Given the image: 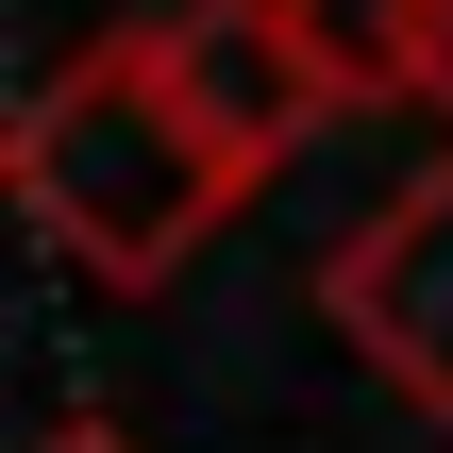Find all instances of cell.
<instances>
[{
	"mask_svg": "<svg viewBox=\"0 0 453 453\" xmlns=\"http://www.w3.org/2000/svg\"><path fill=\"white\" fill-rule=\"evenodd\" d=\"M437 118H453V0H437Z\"/></svg>",
	"mask_w": 453,
	"mask_h": 453,
	"instance_id": "6",
	"label": "cell"
},
{
	"mask_svg": "<svg viewBox=\"0 0 453 453\" xmlns=\"http://www.w3.org/2000/svg\"><path fill=\"white\" fill-rule=\"evenodd\" d=\"M336 67V101H437V0H286Z\"/></svg>",
	"mask_w": 453,
	"mask_h": 453,
	"instance_id": "4",
	"label": "cell"
},
{
	"mask_svg": "<svg viewBox=\"0 0 453 453\" xmlns=\"http://www.w3.org/2000/svg\"><path fill=\"white\" fill-rule=\"evenodd\" d=\"M319 303H336V336H353L420 420H453V151L403 168V185L319 252Z\"/></svg>",
	"mask_w": 453,
	"mask_h": 453,
	"instance_id": "3",
	"label": "cell"
},
{
	"mask_svg": "<svg viewBox=\"0 0 453 453\" xmlns=\"http://www.w3.org/2000/svg\"><path fill=\"white\" fill-rule=\"evenodd\" d=\"M151 50H168V101L202 118V151H219L235 185L303 168V134H319V118H353V101H336V67H319V34H303L286 0H168V17H151Z\"/></svg>",
	"mask_w": 453,
	"mask_h": 453,
	"instance_id": "2",
	"label": "cell"
},
{
	"mask_svg": "<svg viewBox=\"0 0 453 453\" xmlns=\"http://www.w3.org/2000/svg\"><path fill=\"white\" fill-rule=\"evenodd\" d=\"M17 202H34V235H50L67 269H101V286H168V269L219 235L235 168H219L202 118L168 101L151 17H134V34H84V50L17 101Z\"/></svg>",
	"mask_w": 453,
	"mask_h": 453,
	"instance_id": "1",
	"label": "cell"
},
{
	"mask_svg": "<svg viewBox=\"0 0 453 453\" xmlns=\"http://www.w3.org/2000/svg\"><path fill=\"white\" fill-rule=\"evenodd\" d=\"M34 453H134V437H118V420H50Z\"/></svg>",
	"mask_w": 453,
	"mask_h": 453,
	"instance_id": "5",
	"label": "cell"
}]
</instances>
